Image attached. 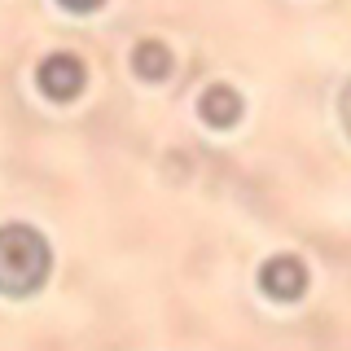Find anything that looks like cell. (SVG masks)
<instances>
[{
	"label": "cell",
	"mask_w": 351,
	"mask_h": 351,
	"mask_svg": "<svg viewBox=\"0 0 351 351\" xmlns=\"http://www.w3.org/2000/svg\"><path fill=\"white\" fill-rule=\"evenodd\" d=\"M132 66H136L141 80H167L171 75V53L162 40H141L132 49Z\"/></svg>",
	"instance_id": "cell-5"
},
{
	"label": "cell",
	"mask_w": 351,
	"mask_h": 351,
	"mask_svg": "<svg viewBox=\"0 0 351 351\" xmlns=\"http://www.w3.org/2000/svg\"><path fill=\"white\" fill-rule=\"evenodd\" d=\"M53 268V250L44 233H36L31 224H5L0 228V294H36L49 281Z\"/></svg>",
	"instance_id": "cell-1"
},
{
	"label": "cell",
	"mask_w": 351,
	"mask_h": 351,
	"mask_svg": "<svg viewBox=\"0 0 351 351\" xmlns=\"http://www.w3.org/2000/svg\"><path fill=\"white\" fill-rule=\"evenodd\" d=\"M197 114H202L211 128H233L241 119V97L228 84H211L202 97H197Z\"/></svg>",
	"instance_id": "cell-4"
},
{
	"label": "cell",
	"mask_w": 351,
	"mask_h": 351,
	"mask_svg": "<svg viewBox=\"0 0 351 351\" xmlns=\"http://www.w3.org/2000/svg\"><path fill=\"white\" fill-rule=\"evenodd\" d=\"M71 14H93V9H101V0H62Z\"/></svg>",
	"instance_id": "cell-6"
},
{
	"label": "cell",
	"mask_w": 351,
	"mask_h": 351,
	"mask_svg": "<svg viewBox=\"0 0 351 351\" xmlns=\"http://www.w3.org/2000/svg\"><path fill=\"white\" fill-rule=\"evenodd\" d=\"M338 110H343V128L351 132V84L343 88V101H338Z\"/></svg>",
	"instance_id": "cell-7"
},
{
	"label": "cell",
	"mask_w": 351,
	"mask_h": 351,
	"mask_svg": "<svg viewBox=\"0 0 351 351\" xmlns=\"http://www.w3.org/2000/svg\"><path fill=\"white\" fill-rule=\"evenodd\" d=\"M36 84H40V93L49 97V101H75V97L84 93V84H88V71H84V62L75 58V53H49V58L40 62V71H36Z\"/></svg>",
	"instance_id": "cell-2"
},
{
	"label": "cell",
	"mask_w": 351,
	"mask_h": 351,
	"mask_svg": "<svg viewBox=\"0 0 351 351\" xmlns=\"http://www.w3.org/2000/svg\"><path fill=\"white\" fill-rule=\"evenodd\" d=\"M259 290L268 294V299H277V303L303 299V290H307V268H303V259H299V255H272V259L259 268Z\"/></svg>",
	"instance_id": "cell-3"
}]
</instances>
